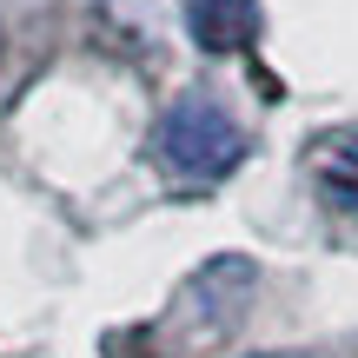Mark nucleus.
Masks as SVG:
<instances>
[{
	"label": "nucleus",
	"mask_w": 358,
	"mask_h": 358,
	"mask_svg": "<svg viewBox=\"0 0 358 358\" xmlns=\"http://www.w3.org/2000/svg\"><path fill=\"white\" fill-rule=\"evenodd\" d=\"M252 0H199L192 7V34H199V47L206 53H232V47H245L252 40Z\"/></svg>",
	"instance_id": "2"
},
{
	"label": "nucleus",
	"mask_w": 358,
	"mask_h": 358,
	"mask_svg": "<svg viewBox=\"0 0 358 358\" xmlns=\"http://www.w3.org/2000/svg\"><path fill=\"white\" fill-rule=\"evenodd\" d=\"M245 153V133L226 120V106L199 100V93H179L166 106V120H159V159H166L173 173L186 179H219L232 173Z\"/></svg>",
	"instance_id": "1"
},
{
	"label": "nucleus",
	"mask_w": 358,
	"mask_h": 358,
	"mask_svg": "<svg viewBox=\"0 0 358 358\" xmlns=\"http://www.w3.org/2000/svg\"><path fill=\"white\" fill-rule=\"evenodd\" d=\"M319 186L338 206H358V133H338L319 146Z\"/></svg>",
	"instance_id": "3"
}]
</instances>
